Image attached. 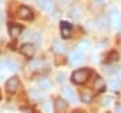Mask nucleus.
I'll use <instances>...</instances> for the list:
<instances>
[{"mask_svg":"<svg viewBox=\"0 0 121 113\" xmlns=\"http://www.w3.org/2000/svg\"><path fill=\"white\" fill-rule=\"evenodd\" d=\"M0 97H1V94H0Z\"/></svg>","mask_w":121,"mask_h":113,"instance_id":"nucleus-35","label":"nucleus"},{"mask_svg":"<svg viewBox=\"0 0 121 113\" xmlns=\"http://www.w3.org/2000/svg\"><path fill=\"white\" fill-rule=\"evenodd\" d=\"M20 52L26 56H32L35 54V46L32 43H24L20 47Z\"/></svg>","mask_w":121,"mask_h":113,"instance_id":"nucleus-8","label":"nucleus"},{"mask_svg":"<svg viewBox=\"0 0 121 113\" xmlns=\"http://www.w3.org/2000/svg\"><path fill=\"white\" fill-rule=\"evenodd\" d=\"M116 73H117V77H118V79H120V81H121V67H120V69H118V70H117Z\"/></svg>","mask_w":121,"mask_h":113,"instance_id":"nucleus-28","label":"nucleus"},{"mask_svg":"<svg viewBox=\"0 0 121 113\" xmlns=\"http://www.w3.org/2000/svg\"><path fill=\"white\" fill-rule=\"evenodd\" d=\"M32 38H34V40H35V43L36 44L40 43V36H39V34H34L32 35Z\"/></svg>","mask_w":121,"mask_h":113,"instance_id":"nucleus-25","label":"nucleus"},{"mask_svg":"<svg viewBox=\"0 0 121 113\" xmlns=\"http://www.w3.org/2000/svg\"><path fill=\"white\" fill-rule=\"evenodd\" d=\"M116 113H121V104H118L116 106Z\"/></svg>","mask_w":121,"mask_h":113,"instance_id":"nucleus-27","label":"nucleus"},{"mask_svg":"<svg viewBox=\"0 0 121 113\" xmlns=\"http://www.w3.org/2000/svg\"><path fill=\"white\" fill-rule=\"evenodd\" d=\"M90 48V42L89 40H81L78 43V50L79 51H87Z\"/></svg>","mask_w":121,"mask_h":113,"instance_id":"nucleus-16","label":"nucleus"},{"mask_svg":"<svg viewBox=\"0 0 121 113\" xmlns=\"http://www.w3.org/2000/svg\"><path fill=\"white\" fill-rule=\"evenodd\" d=\"M52 50H54L55 52H62V51H63V46L60 44V42H59L58 39L54 40V46H52Z\"/></svg>","mask_w":121,"mask_h":113,"instance_id":"nucleus-20","label":"nucleus"},{"mask_svg":"<svg viewBox=\"0 0 121 113\" xmlns=\"http://www.w3.org/2000/svg\"><path fill=\"white\" fill-rule=\"evenodd\" d=\"M17 16L20 17V19H23V20H30V19L34 17V15H32V11L28 7L22 5L20 8L17 9Z\"/></svg>","mask_w":121,"mask_h":113,"instance_id":"nucleus-5","label":"nucleus"},{"mask_svg":"<svg viewBox=\"0 0 121 113\" xmlns=\"http://www.w3.org/2000/svg\"><path fill=\"white\" fill-rule=\"evenodd\" d=\"M38 86L40 89H43V90H48V89H51V81L48 78H39L38 79Z\"/></svg>","mask_w":121,"mask_h":113,"instance_id":"nucleus-12","label":"nucleus"},{"mask_svg":"<svg viewBox=\"0 0 121 113\" xmlns=\"http://www.w3.org/2000/svg\"><path fill=\"white\" fill-rule=\"evenodd\" d=\"M104 71H105L106 74H112L113 71H116V70L112 69V66H105V67H104Z\"/></svg>","mask_w":121,"mask_h":113,"instance_id":"nucleus-24","label":"nucleus"},{"mask_svg":"<svg viewBox=\"0 0 121 113\" xmlns=\"http://www.w3.org/2000/svg\"><path fill=\"white\" fill-rule=\"evenodd\" d=\"M56 81L60 83L66 82V73L65 71H59V73H56Z\"/></svg>","mask_w":121,"mask_h":113,"instance_id":"nucleus-21","label":"nucleus"},{"mask_svg":"<svg viewBox=\"0 0 121 113\" xmlns=\"http://www.w3.org/2000/svg\"><path fill=\"white\" fill-rule=\"evenodd\" d=\"M44 110H46V112H50V108H48V104H44Z\"/></svg>","mask_w":121,"mask_h":113,"instance_id":"nucleus-29","label":"nucleus"},{"mask_svg":"<svg viewBox=\"0 0 121 113\" xmlns=\"http://www.w3.org/2000/svg\"><path fill=\"white\" fill-rule=\"evenodd\" d=\"M1 19H3V12L0 11V20H1Z\"/></svg>","mask_w":121,"mask_h":113,"instance_id":"nucleus-32","label":"nucleus"},{"mask_svg":"<svg viewBox=\"0 0 121 113\" xmlns=\"http://www.w3.org/2000/svg\"><path fill=\"white\" fill-rule=\"evenodd\" d=\"M19 87V79L17 77H11V78L5 82V89L8 93H15Z\"/></svg>","mask_w":121,"mask_h":113,"instance_id":"nucleus-7","label":"nucleus"},{"mask_svg":"<svg viewBox=\"0 0 121 113\" xmlns=\"http://www.w3.org/2000/svg\"><path fill=\"white\" fill-rule=\"evenodd\" d=\"M90 77V70L89 69H78L75 70L71 75V81L74 83H78V85H81V83H85L87 81V78Z\"/></svg>","mask_w":121,"mask_h":113,"instance_id":"nucleus-1","label":"nucleus"},{"mask_svg":"<svg viewBox=\"0 0 121 113\" xmlns=\"http://www.w3.org/2000/svg\"><path fill=\"white\" fill-rule=\"evenodd\" d=\"M54 106H55L56 112H63V110H66V108H67V102H66L65 100L56 98V100L54 101Z\"/></svg>","mask_w":121,"mask_h":113,"instance_id":"nucleus-11","label":"nucleus"},{"mask_svg":"<svg viewBox=\"0 0 121 113\" xmlns=\"http://www.w3.org/2000/svg\"><path fill=\"white\" fill-rule=\"evenodd\" d=\"M117 59H118V54L116 51H110L108 54V56H106V62L108 63H112V62L117 61Z\"/></svg>","mask_w":121,"mask_h":113,"instance_id":"nucleus-18","label":"nucleus"},{"mask_svg":"<svg viewBox=\"0 0 121 113\" xmlns=\"http://www.w3.org/2000/svg\"><path fill=\"white\" fill-rule=\"evenodd\" d=\"M113 102V97L112 96H106L102 98V101H101V104L104 105V106H109V105H112Z\"/></svg>","mask_w":121,"mask_h":113,"instance_id":"nucleus-22","label":"nucleus"},{"mask_svg":"<svg viewBox=\"0 0 121 113\" xmlns=\"http://www.w3.org/2000/svg\"><path fill=\"white\" fill-rule=\"evenodd\" d=\"M69 15L71 19H74V20H78L79 17H81V9L77 8V7H74V8H71L69 11Z\"/></svg>","mask_w":121,"mask_h":113,"instance_id":"nucleus-15","label":"nucleus"},{"mask_svg":"<svg viewBox=\"0 0 121 113\" xmlns=\"http://www.w3.org/2000/svg\"><path fill=\"white\" fill-rule=\"evenodd\" d=\"M93 89H94V90H97V91L105 89V81L101 78V77H95L94 82H93Z\"/></svg>","mask_w":121,"mask_h":113,"instance_id":"nucleus-13","label":"nucleus"},{"mask_svg":"<svg viewBox=\"0 0 121 113\" xmlns=\"http://www.w3.org/2000/svg\"><path fill=\"white\" fill-rule=\"evenodd\" d=\"M30 96L34 97L35 100H40V94H39L36 90H30Z\"/></svg>","mask_w":121,"mask_h":113,"instance_id":"nucleus-23","label":"nucleus"},{"mask_svg":"<svg viewBox=\"0 0 121 113\" xmlns=\"http://www.w3.org/2000/svg\"><path fill=\"white\" fill-rule=\"evenodd\" d=\"M109 87H110L112 90H118L121 87V81L118 78H112L109 81Z\"/></svg>","mask_w":121,"mask_h":113,"instance_id":"nucleus-14","label":"nucleus"},{"mask_svg":"<svg viewBox=\"0 0 121 113\" xmlns=\"http://www.w3.org/2000/svg\"><path fill=\"white\" fill-rule=\"evenodd\" d=\"M83 52L79 51V50H73V51H70L69 54V62L71 65H81L83 62Z\"/></svg>","mask_w":121,"mask_h":113,"instance_id":"nucleus-3","label":"nucleus"},{"mask_svg":"<svg viewBox=\"0 0 121 113\" xmlns=\"http://www.w3.org/2000/svg\"><path fill=\"white\" fill-rule=\"evenodd\" d=\"M73 113H83V112H82V110H79V109H77V110H74Z\"/></svg>","mask_w":121,"mask_h":113,"instance_id":"nucleus-31","label":"nucleus"},{"mask_svg":"<svg viewBox=\"0 0 121 113\" xmlns=\"http://www.w3.org/2000/svg\"><path fill=\"white\" fill-rule=\"evenodd\" d=\"M1 3H3V0H0V5H1Z\"/></svg>","mask_w":121,"mask_h":113,"instance_id":"nucleus-34","label":"nucleus"},{"mask_svg":"<svg viewBox=\"0 0 121 113\" xmlns=\"http://www.w3.org/2000/svg\"><path fill=\"white\" fill-rule=\"evenodd\" d=\"M22 27L17 26V24H13V23H9L8 24V32L9 35L12 36V38H16V36H19L20 35V32H22Z\"/></svg>","mask_w":121,"mask_h":113,"instance_id":"nucleus-10","label":"nucleus"},{"mask_svg":"<svg viewBox=\"0 0 121 113\" xmlns=\"http://www.w3.org/2000/svg\"><path fill=\"white\" fill-rule=\"evenodd\" d=\"M118 30H120V31H121V24H120V27H118Z\"/></svg>","mask_w":121,"mask_h":113,"instance_id":"nucleus-33","label":"nucleus"},{"mask_svg":"<svg viewBox=\"0 0 121 113\" xmlns=\"http://www.w3.org/2000/svg\"><path fill=\"white\" fill-rule=\"evenodd\" d=\"M81 100H82L85 104H90L91 100H93V96H91L90 93H87V91H83L82 94H81Z\"/></svg>","mask_w":121,"mask_h":113,"instance_id":"nucleus-17","label":"nucleus"},{"mask_svg":"<svg viewBox=\"0 0 121 113\" xmlns=\"http://www.w3.org/2000/svg\"><path fill=\"white\" fill-rule=\"evenodd\" d=\"M60 93H62V97L66 98L69 102H71V104H75V102H77V98H75V94H74L73 89L65 86V87H62V89H60Z\"/></svg>","mask_w":121,"mask_h":113,"instance_id":"nucleus-4","label":"nucleus"},{"mask_svg":"<svg viewBox=\"0 0 121 113\" xmlns=\"http://www.w3.org/2000/svg\"><path fill=\"white\" fill-rule=\"evenodd\" d=\"M95 3H98V4H101V3H104L105 0H94Z\"/></svg>","mask_w":121,"mask_h":113,"instance_id":"nucleus-30","label":"nucleus"},{"mask_svg":"<svg viewBox=\"0 0 121 113\" xmlns=\"http://www.w3.org/2000/svg\"><path fill=\"white\" fill-rule=\"evenodd\" d=\"M5 67H7L9 71H15V70L17 69V65L13 61H11V59H7V61H5Z\"/></svg>","mask_w":121,"mask_h":113,"instance_id":"nucleus-19","label":"nucleus"},{"mask_svg":"<svg viewBox=\"0 0 121 113\" xmlns=\"http://www.w3.org/2000/svg\"><path fill=\"white\" fill-rule=\"evenodd\" d=\"M36 4L40 7V9H43L47 13H51L54 11V3L51 0H36Z\"/></svg>","mask_w":121,"mask_h":113,"instance_id":"nucleus-6","label":"nucleus"},{"mask_svg":"<svg viewBox=\"0 0 121 113\" xmlns=\"http://www.w3.org/2000/svg\"><path fill=\"white\" fill-rule=\"evenodd\" d=\"M60 34L65 39H69L71 36V26L67 22H60Z\"/></svg>","mask_w":121,"mask_h":113,"instance_id":"nucleus-9","label":"nucleus"},{"mask_svg":"<svg viewBox=\"0 0 121 113\" xmlns=\"http://www.w3.org/2000/svg\"><path fill=\"white\" fill-rule=\"evenodd\" d=\"M109 23L114 28H118L121 24V15L118 13V9L114 8V7L109 9Z\"/></svg>","mask_w":121,"mask_h":113,"instance_id":"nucleus-2","label":"nucleus"},{"mask_svg":"<svg viewBox=\"0 0 121 113\" xmlns=\"http://www.w3.org/2000/svg\"><path fill=\"white\" fill-rule=\"evenodd\" d=\"M4 67H5V62H3L1 59H0V71L4 69Z\"/></svg>","mask_w":121,"mask_h":113,"instance_id":"nucleus-26","label":"nucleus"}]
</instances>
